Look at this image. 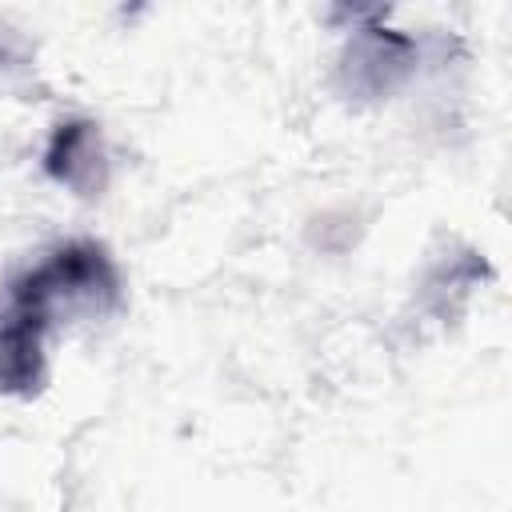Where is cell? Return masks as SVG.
I'll return each instance as SVG.
<instances>
[{"mask_svg": "<svg viewBox=\"0 0 512 512\" xmlns=\"http://www.w3.org/2000/svg\"><path fill=\"white\" fill-rule=\"evenodd\" d=\"M120 304V272L100 240H68L48 260L8 284V308H20L48 328L64 316L100 320Z\"/></svg>", "mask_w": 512, "mask_h": 512, "instance_id": "1", "label": "cell"}, {"mask_svg": "<svg viewBox=\"0 0 512 512\" xmlns=\"http://www.w3.org/2000/svg\"><path fill=\"white\" fill-rule=\"evenodd\" d=\"M416 72V40L384 24H360L340 56V92L348 100H384Z\"/></svg>", "mask_w": 512, "mask_h": 512, "instance_id": "2", "label": "cell"}, {"mask_svg": "<svg viewBox=\"0 0 512 512\" xmlns=\"http://www.w3.org/2000/svg\"><path fill=\"white\" fill-rule=\"evenodd\" d=\"M44 172L84 200L100 196L108 188V148L100 124L88 116L60 120L44 148Z\"/></svg>", "mask_w": 512, "mask_h": 512, "instance_id": "3", "label": "cell"}, {"mask_svg": "<svg viewBox=\"0 0 512 512\" xmlns=\"http://www.w3.org/2000/svg\"><path fill=\"white\" fill-rule=\"evenodd\" d=\"M44 332L48 324L4 308L0 316V396H32L44 384Z\"/></svg>", "mask_w": 512, "mask_h": 512, "instance_id": "4", "label": "cell"}, {"mask_svg": "<svg viewBox=\"0 0 512 512\" xmlns=\"http://www.w3.org/2000/svg\"><path fill=\"white\" fill-rule=\"evenodd\" d=\"M484 276H488V264L476 252H460L428 272V280L420 288V308H428L436 320H452Z\"/></svg>", "mask_w": 512, "mask_h": 512, "instance_id": "5", "label": "cell"}]
</instances>
